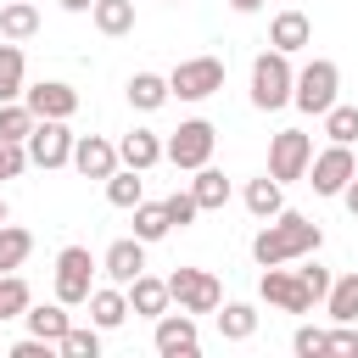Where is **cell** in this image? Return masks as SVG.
Segmentation results:
<instances>
[{"label": "cell", "mask_w": 358, "mask_h": 358, "mask_svg": "<svg viewBox=\"0 0 358 358\" xmlns=\"http://www.w3.org/2000/svg\"><path fill=\"white\" fill-rule=\"evenodd\" d=\"M319 241H324V229L313 224V218H302V213H274V218H263V229L252 235V257H257V268H274V263H296V257H313L319 252Z\"/></svg>", "instance_id": "1"}, {"label": "cell", "mask_w": 358, "mask_h": 358, "mask_svg": "<svg viewBox=\"0 0 358 358\" xmlns=\"http://www.w3.org/2000/svg\"><path fill=\"white\" fill-rule=\"evenodd\" d=\"M336 90H341V67L330 56H313L296 78H291V106H302L308 117H324L336 106Z\"/></svg>", "instance_id": "2"}, {"label": "cell", "mask_w": 358, "mask_h": 358, "mask_svg": "<svg viewBox=\"0 0 358 358\" xmlns=\"http://www.w3.org/2000/svg\"><path fill=\"white\" fill-rule=\"evenodd\" d=\"M291 56L285 50H263L257 62H252V106L257 112H280V106H291Z\"/></svg>", "instance_id": "3"}, {"label": "cell", "mask_w": 358, "mask_h": 358, "mask_svg": "<svg viewBox=\"0 0 358 358\" xmlns=\"http://www.w3.org/2000/svg\"><path fill=\"white\" fill-rule=\"evenodd\" d=\"M213 145H218V129H213L207 117H185V123H179V129L168 134L162 157H168L173 168L196 173V168H207V162H213Z\"/></svg>", "instance_id": "4"}, {"label": "cell", "mask_w": 358, "mask_h": 358, "mask_svg": "<svg viewBox=\"0 0 358 358\" xmlns=\"http://www.w3.org/2000/svg\"><path fill=\"white\" fill-rule=\"evenodd\" d=\"M28 162L34 168H67L73 162V129H67V117H34V129H28Z\"/></svg>", "instance_id": "5"}, {"label": "cell", "mask_w": 358, "mask_h": 358, "mask_svg": "<svg viewBox=\"0 0 358 358\" xmlns=\"http://www.w3.org/2000/svg\"><path fill=\"white\" fill-rule=\"evenodd\" d=\"M90 291H95V257H90V246H62L56 252V302L78 308V302H90Z\"/></svg>", "instance_id": "6"}, {"label": "cell", "mask_w": 358, "mask_h": 358, "mask_svg": "<svg viewBox=\"0 0 358 358\" xmlns=\"http://www.w3.org/2000/svg\"><path fill=\"white\" fill-rule=\"evenodd\" d=\"M168 302H179L185 313H218L224 285H218V274H207V268H173V274H168Z\"/></svg>", "instance_id": "7"}, {"label": "cell", "mask_w": 358, "mask_h": 358, "mask_svg": "<svg viewBox=\"0 0 358 358\" xmlns=\"http://www.w3.org/2000/svg\"><path fill=\"white\" fill-rule=\"evenodd\" d=\"M218 90H224V62L218 56H190L168 73V95H179V101H207Z\"/></svg>", "instance_id": "8"}, {"label": "cell", "mask_w": 358, "mask_h": 358, "mask_svg": "<svg viewBox=\"0 0 358 358\" xmlns=\"http://www.w3.org/2000/svg\"><path fill=\"white\" fill-rule=\"evenodd\" d=\"M352 173H358V162H352V145H336V140H330V145H324V151L308 162V173H302V179L313 185V196H341Z\"/></svg>", "instance_id": "9"}, {"label": "cell", "mask_w": 358, "mask_h": 358, "mask_svg": "<svg viewBox=\"0 0 358 358\" xmlns=\"http://www.w3.org/2000/svg\"><path fill=\"white\" fill-rule=\"evenodd\" d=\"M308 162H313V140H308L302 129H280V134L268 140V173H274L280 185L302 179V173H308Z\"/></svg>", "instance_id": "10"}, {"label": "cell", "mask_w": 358, "mask_h": 358, "mask_svg": "<svg viewBox=\"0 0 358 358\" xmlns=\"http://www.w3.org/2000/svg\"><path fill=\"white\" fill-rule=\"evenodd\" d=\"M257 296H263L268 308H280V313H308V308H313L308 285H302L296 268H285V263H274V268L257 274Z\"/></svg>", "instance_id": "11"}, {"label": "cell", "mask_w": 358, "mask_h": 358, "mask_svg": "<svg viewBox=\"0 0 358 358\" xmlns=\"http://www.w3.org/2000/svg\"><path fill=\"white\" fill-rule=\"evenodd\" d=\"M151 347L162 352V358H196L201 352V336H196V313H157V336H151Z\"/></svg>", "instance_id": "12"}, {"label": "cell", "mask_w": 358, "mask_h": 358, "mask_svg": "<svg viewBox=\"0 0 358 358\" xmlns=\"http://www.w3.org/2000/svg\"><path fill=\"white\" fill-rule=\"evenodd\" d=\"M22 101H28V112H34V117H73V112H78V90H73V84H62V78L28 84V90H22Z\"/></svg>", "instance_id": "13"}, {"label": "cell", "mask_w": 358, "mask_h": 358, "mask_svg": "<svg viewBox=\"0 0 358 358\" xmlns=\"http://www.w3.org/2000/svg\"><path fill=\"white\" fill-rule=\"evenodd\" d=\"M73 168H78L84 179H106V173L117 168V145L101 140V134H73Z\"/></svg>", "instance_id": "14"}, {"label": "cell", "mask_w": 358, "mask_h": 358, "mask_svg": "<svg viewBox=\"0 0 358 358\" xmlns=\"http://www.w3.org/2000/svg\"><path fill=\"white\" fill-rule=\"evenodd\" d=\"M101 268H106V280L112 285H129L134 274H145V241H112L106 246V257H101Z\"/></svg>", "instance_id": "15"}, {"label": "cell", "mask_w": 358, "mask_h": 358, "mask_svg": "<svg viewBox=\"0 0 358 358\" xmlns=\"http://www.w3.org/2000/svg\"><path fill=\"white\" fill-rule=\"evenodd\" d=\"M268 45L285 50V56L308 50V45H313V22H308V11H280V17L268 22Z\"/></svg>", "instance_id": "16"}, {"label": "cell", "mask_w": 358, "mask_h": 358, "mask_svg": "<svg viewBox=\"0 0 358 358\" xmlns=\"http://www.w3.org/2000/svg\"><path fill=\"white\" fill-rule=\"evenodd\" d=\"M123 296H129V313H140V319H157V313H168V280L134 274V280L123 285Z\"/></svg>", "instance_id": "17"}, {"label": "cell", "mask_w": 358, "mask_h": 358, "mask_svg": "<svg viewBox=\"0 0 358 358\" xmlns=\"http://www.w3.org/2000/svg\"><path fill=\"white\" fill-rule=\"evenodd\" d=\"M117 162L145 173V168H157V162H162V140H157L151 129H129V134L117 140Z\"/></svg>", "instance_id": "18"}, {"label": "cell", "mask_w": 358, "mask_h": 358, "mask_svg": "<svg viewBox=\"0 0 358 358\" xmlns=\"http://www.w3.org/2000/svg\"><path fill=\"white\" fill-rule=\"evenodd\" d=\"M123 319H129L123 285H95V291H90V324H95V330H117Z\"/></svg>", "instance_id": "19"}, {"label": "cell", "mask_w": 358, "mask_h": 358, "mask_svg": "<svg viewBox=\"0 0 358 358\" xmlns=\"http://www.w3.org/2000/svg\"><path fill=\"white\" fill-rule=\"evenodd\" d=\"M22 319H28V336H45L50 347H56V341H62V330L73 324V319H67V302H28V313H22Z\"/></svg>", "instance_id": "20"}, {"label": "cell", "mask_w": 358, "mask_h": 358, "mask_svg": "<svg viewBox=\"0 0 358 358\" xmlns=\"http://www.w3.org/2000/svg\"><path fill=\"white\" fill-rule=\"evenodd\" d=\"M280 207H285V185H280L274 173H263V179L246 185V213H252V218H274Z\"/></svg>", "instance_id": "21"}, {"label": "cell", "mask_w": 358, "mask_h": 358, "mask_svg": "<svg viewBox=\"0 0 358 358\" xmlns=\"http://www.w3.org/2000/svg\"><path fill=\"white\" fill-rule=\"evenodd\" d=\"M34 28H39L34 0H6L0 6V39H34Z\"/></svg>", "instance_id": "22"}, {"label": "cell", "mask_w": 358, "mask_h": 358, "mask_svg": "<svg viewBox=\"0 0 358 358\" xmlns=\"http://www.w3.org/2000/svg\"><path fill=\"white\" fill-rule=\"evenodd\" d=\"M324 308H330V319H336V324H358V274H341V280H330V291H324Z\"/></svg>", "instance_id": "23"}, {"label": "cell", "mask_w": 358, "mask_h": 358, "mask_svg": "<svg viewBox=\"0 0 358 358\" xmlns=\"http://www.w3.org/2000/svg\"><path fill=\"white\" fill-rule=\"evenodd\" d=\"M22 73H28V62H22V50H17V39H0V101H22Z\"/></svg>", "instance_id": "24"}, {"label": "cell", "mask_w": 358, "mask_h": 358, "mask_svg": "<svg viewBox=\"0 0 358 358\" xmlns=\"http://www.w3.org/2000/svg\"><path fill=\"white\" fill-rule=\"evenodd\" d=\"M190 196H196V207H201V213H218V207L229 201V179H224L218 168H196V179H190Z\"/></svg>", "instance_id": "25"}, {"label": "cell", "mask_w": 358, "mask_h": 358, "mask_svg": "<svg viewBox=\"0 0 358 358\" xmlns=\"http://www.w3.org/2000/svg\"><path fill=\"white\" fill-rule=\"evenodd\" d=\"M224 313H218V336L224 341H252V330H257V308L252 302H218Z\"/></svg>", "instance_id": "26"}, {"label": "cell", "mask_w": 358, "mask_h": 358, "mask_svg": "<svg viewBox=\"0 0 358 358\" xmlns=\"http://www.w3.org/2000/svg\"><path fill=\"white\" fill-rule=\"evenodd\" d=\"M90 17H95V28H101V34H112V39H117V34H129V28H134V0H95V6H90Z\"/></svg>", "instance_id": "27"}, {"label": "cell", "mask_w": 358, "mask_h": 358, "mask_svg": "<svg viewBox=\"0 0 358 358\" xmlns=\"http://www.w3.org/2000/svg\"><path fill=\"white\" fill-rule=\"evenodd\" d=\"M162 101H168V78H162V73H134V78H129V106L157 112Z\"/></svg>", "instance_id": "28"}, {"label": "cell", "mask_w": 358, "mask_h": 358, "mask_svg": "<svg viewBox=\"0 0 358 358\" xmlns=\"http://www.w3.org/2000/svg\"><path fill=\"white\" fill-rule=\"evenodd\" d=\"M106 201H112V207H134V201H145L140 168H112V173H106Z\"/></svg>", "instance_id": "29"}, {"label": "cell", "mask_w": 358, "mask_h": 358, "mask_svg": "<svg viewBox=\"0 0 358 358\" xmlns=\"http://www.w3.org/2000/svg\"><path fill=\"white\" fill-rule=\"evenodd\" d=\"M168 229H173V224H168V207H162V201H134V241L151 246V241H162Z\"/></svg>", "instance_id": "30"}, {"label": "cell", "mask_w": 358, "mask_h": 358, "mask_svg": "<svg viewBox=\"0 0 358 358\" xmlns=\"http://www.w3.org/2000/svg\"><path fill=\"white\" fill-rule=\"evenodd\" d=\"M28 252H34V235H28V229H17V224H0V274L22 268V263H28Z\"/></svg>", "instance_id": "31"}, {"label": "cell", "mask_w": 358, "mask_h": 358, "mask_svg": "<svg viewBox=\"0 0 358 358\" xmlns=\"http://www.w3.org/2000/svg\"><path fill=\"white\" fill-rule=\"evenodd\" d=\"M28 302H34V291H28V280L11 268V274H0V324L6 319H22L28 313Z\"/></svg>", "instance_id": "32"}, {"label": "cell", "mask_w": 358, "mask_h": 358, "mask_svg": "<svg viewBox=\"0 0 358 358\" xmlns=\"http://www.w3.org/2000/svg\"><path fill=\"white\" fill-rule=\"evenodd\" d=\"M56 352H62V358H101V330H95V324H90V330L67 324L62 341H56Z\"/></svg>", "instance_id": "33"}, {"label": "cell", "mask_w": 358, "mask_h": 358, "mask_svg": "<svg viewBox=\"0 0 358 358\" xmlns=\"http://www.w3.org/2000/svg\"><path fill=\"white\" fill-rule=\"evenodd\" d=\"M28 129H34L28 101H0V140H28Z\"/></svg>", "instance_id": "34"}, {"label": "cell", "mask_w": 358, "mask_h": 358, "mask_svg": "<svg viewBox=\"0 0 358 358\" xmlns=\"http://www.w3.org/2000/svg\"><path fill=\"white\" fill-rule=\"evenodd\" d=\"M324 134H330L336 145H352V140H358V106H341V101H336V106L324 112Z\"/></svg>", "instance_id": "35"}, {"label": "cell", "mask_w": 358, "mask_h": 358, "mask_svg": "<svg viewBox=\"0 0 358 358\" xmlns=\"http://www.w3.org/2000/svg\"><path fill=\"white\" fill-rule=\"evenodd\" d=\"M162 207H168V224H173V229H185V224H190V218H196V213H201V207H196V196H190V190H173V196H168V201H162Z\"/></svg>", "instance_id": "36"}, {"label": "cell", "mask_w": 358, "mask_h": 358, "mask_svg": "<svg viewBox=\"0 0 358 358\" xmlns=\"http://www.w3.org/2000/svg\"><path fill=\"white\" fill-rule=\"evenodd\" d=\"M28 168V145L22 140H0V179H17Z\"/></svg>", "instance_id": "37"}, {"label": "cell", "mask_w": 358, "mask_h": 358, "mask_svg": "<svg viewBox=\"0 0 358 358\" xmlns=\"http://www.w3.org/2000/svg\"><path fill=\"white\" fill-rule=\"evenodd\" d=\"M296 280L308 285V296H313V302L330 291V268H324V263H302V268H296Z\"/></svg>", "instance_id": "38"}, {"label": "cell", "mask_w": 358, "mask_h": 358, "mask_svg": "<svg viewBox=\"0 0 358 358\" xmlns=\"http://www.w3.org/2000/svg\"><path fill=\"white\" fill-rule=\"evenodd\" d=\"M324 341H330V330H313V324H302V330L291 336V347H296L302 358H319V352H324Z\"/></svg>", "instance_id": "39"}, {"label": "cell", "mask_w": 358, "mask_h": 358, "mask_svg": "<svg viewBox=\"0 0 358 358\" xmlns=\"http://www.w3.org/2000/svg\"><path fill=\"white\" fill-rule=\"evenodd\" d=\"M11 358H50V341H45V336H22V341L11 347Z\"/></svg>", "instance_id": "40"}, {"label": "cell", "mask_w": 358, "mask_h": 358, "mask_svg": "<svg viewBox=\"0 0 358 358\" xmlns=\"http://www.w3.org/2000/svg\"><path fill=\"white\" fill-rule=\"evenodd\" d=\"M324 352H358V330H352V324H341V330H330V341H324Z\"/></svg>", "instance_id": "41"}, {"label": "cell", "mask_w": 358, "mask_h": 358, "mask_svg": "<svg viewBox=\"0 0 358 358\" xmlns=\"http://www.w3.org/2000/svg\"><path fill=\"white\" fill-rule=\"evenodd\" d=\"M341 201H347V213H352V218H358V173H352V179H347V190H341Z\"/></svg>", "instance_id": "42"}, {"label": "cell", "mask_w": 358, "mask_h": 358, "mask_svg": "<svg viewBox=\"0 0 358 358\" xmlns=\"http://www.w3.org/2000/svg\"><path fill=\"white\" fill-rule=\"evenodd\" d=\"M62 6H67V11H90L95 0H62Z\"/></svg>", "instance_id": "43"}, {"label": "cell", "mask_w": 358, "mask_h": 358, "mask_svg": "<svg viewBox=\"0 0 358 358\" xmlns=\"http://www.w3.org/2000/svg\"><path fill=\"white\" fill-rule=\"evenodd\" d=\"M229 6H235V11H257L263 0H229Z\"/></svg>", "instance_id": "44"}, {"label": "cell", "mask_w": 358, "mask_h": 358, "mask_svg": "<svg viewBox=\"0 0 358 358\" xmlns=\"http://www.w3.org/2000/svg\"><path fill=\"white\" fill-rule=\"evenodd\" d=\"M0 224H6V196H0Z\"/></svg>", "instance_id": "45"}, {"label": "cell", "mask_w": 358, "mask_h": 358, "mask_svg": "<svg viewBox=\"0 0 358 358\" xmlns=\"http://www.w3.org/2000/svg\"><path fill=\"white\" fill-rule=\"evenodd\" d=\"M168 6H179V0H168Z\"/></svg>", "instance_id": "46"}]
</instances>
